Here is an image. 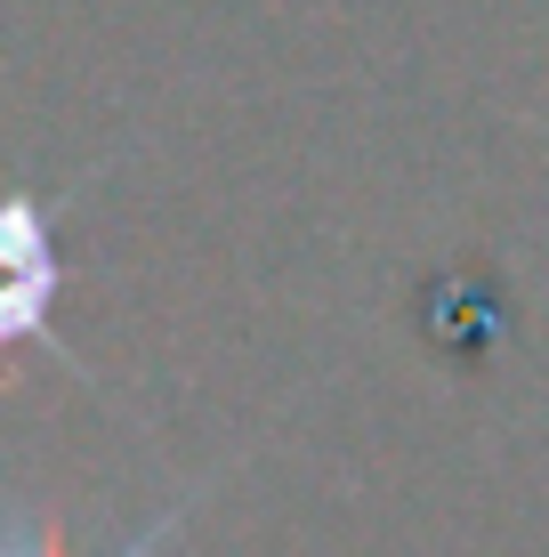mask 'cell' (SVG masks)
Masks as SVG:
<instances>
[{
    "label": "cell",
    "instance_id": "6da1fadb",
    "mask_svg": "<svg viewBox=\"0 0 549 557\" xmlns=\"http://www.w3.org/2000/svg\"><path fill=\"white\" fill-rule=\"evenodd\" d=\"M57 292H65L57 202L16 186V195H0V356L9 348H49L65 372H89V363L57 339Z\"/></svg>",
    "mask_w": 549,
    "mask_h": 557
}]
</instances>
